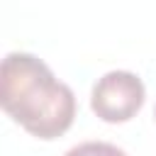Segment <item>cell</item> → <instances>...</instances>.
Returning a JSON list of instances; mask_svg holds the SVG:
<instances>
[{
    "label": "cell",
    "mask_w": 156,
    "mask_h": 156,
    "mask_svg": "<svg viewBox=\"0 0 156 156\" xmlns=\"http://www.w3.org/2000/svg\"><path fill=\"white\" fill-rule=\"evenodd\" d=\"M146 90L136 73L132 71H110L93 85L90 107L102 122H127L144 105Z\"/></svg>",
    "instance_id": "7a4b0ae2"
},
{
    "label": "cell",
    "mask_w": 156,
    "mask_h": 156,
    "mask_svg": "<svg viewBox=\"0 0 156 156\" xmlns=\"http://www.w3.org/2000/svg\"><path fill=\"white\" fill-rule=\"evenodd\" d=\"M2 110L37 139L61 136L76 117L73 90L56 80L51 68L34 54L12 51L2 58L0 73Z\"/></svg>",
    "instance_id": "6da1fadb"
},
{
    "label": "cell",
    "mask_w": 156,
    "mask_h": 156,
    "mask_svg": "<svg viewBox=\"0 0 156 156\" xmlns=\"http://www.w3.org/2000/svg\"><path fill=\"white\" fill-rule=\"evenodd\" d=\"M154 117H156V110H154Z\"/></svg>",
    "instance_id": "277c9868"
},
{
    "label": "cell",
    "mask_w": 156,
    "mask_h": 156,
    "mask_svg": "<svg viewBox=\"0 0 156 156\" xmlns=\"http://www.w3.org/2000/svg\"><path fill=\"white\" fill-rule=\"evenodd\" d=\"M63 156H127L119 146L107 141H83L73 149H68Z\"/></svg>",
    "instance_id": "3957f363"
}]
</instances>
